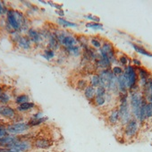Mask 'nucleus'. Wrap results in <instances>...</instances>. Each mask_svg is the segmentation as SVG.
I'll return each mask as SVG.
<instances>
[{
	"instance_id": "f257e3e1",
	"label": "nucleus",
	"mask_w": 152,
	"mask_h": 152,
	"mask_svg": "<svg viewBox=\"0 0 152 152\" xmlns=\"http://www.w3.org/2000/svg\"><path fill=\"white\" fill-rule=\"evenodd\" d=\"M119 122L122 125H125L132 117L131 107L129 104V98L128 94H119Z\"/></svg>"
},
{
	"instance_id": "f03ea898",
	"label": "nucleus",
	"mask_w": 152,
	"mask_h": 152,
	"mask_svg": "<svg viewBox=\"0 0 152 152\" xmlns=\"http://www.w3.org/2000/svg\"><path fill=\"white\" fill-rule=\"evenodd\" d=\"M129 104L131 107V112L132 116L138 120L139 117V113L140 107L142 105L143 100L145 99L143 94L140 91H135V92H129Z\"/></svg>"
},
{
	"instance_id": "7ed1b4c3",
	"label": "nucleus",
	"mask_w": 152,
	"mask_h": 152,
	"mask_svg": "<svg viewBox=\"0 0 152 152\" xmlns=\"http://www.w3.org/2000/svg\"><path fill=\"white\" fill-rule=\"evenodd\" d=\"M124 79L125 81L126 86L128 88V91L136 84H138V81H139V76H138V72H137V69L135 66L129 64L127 66L124 67Z\"/></svg>"
},
{
	"instance_id": "20e7f679",
	"label": "nucleus",
	"mask_w": 152,
	"mask_h": 152,
	"mask_svg": "<svg viewBox=\"0 0 152 152\" xmlns=\"http://www.w3.org/2000/svg\"><path fill=\"white\" fill-rule=\"evenodd\" d=\"M30 126L28 123L24 122H16L14 124H9L7 126V130L9 134L12 135H22L25 132H27L30 130Z\"/></svg>"
},
{
	"instance_id": "39448f33",
	"label": "nucleus",
	"mask_w": 152,
	"mask_h": 152,
	"mask_svg": "<svg viewBox=\"0 0 152 152\" xmlns=\"http://www.w3.org/2000/svg\"><path fill=\"white\" fill-rule=\"evenodd\" d=\"M139 125L140 123L138 122V120L135 119L134 117H132L131 120L124 125V136L127 137V139H132L136 137V135L139 132Z\"/></svg>"
},
{
	"instance_id": "423d86ee",
	"label": "nucleus",
	"mask_w": 152,
	"mask_h": 152,
	"mask_svg": "<svg viewBox=\"0 0 152 152\" xmlns=\"http://www.w3.org/2000/svg\"><path fill=\"white\" fill-rule=\"evenodd\" d=\"M33 148V142L29 139H21L18 137V140L9 148L17 150L18 152H27Z\"/></svg>"
},
{
	"instance_id": "0eeeda50",
	"label": "nucleus",
	"mask_w": 152,
	"mask_h": 152,
	"mask_svg": "<svg viewBox=\"0 0 152 152\" xmlns=\"http://www.w3.org/2000/svg\"><path fill=\"white\" fill-rule=\"evenodd\" d=\"M0 115L6 119L14 120L17 115V111L15 108L7 105L0 107Z\"/></svg>"
},
{
	"instance_id": "6e6552de",
	"label": "nucleus",
	"mask_w": 152,
	"mask_h": 152,
	"mask_svg": "<svg viewBox=\"0 0 152 152\" xmlns=\"http://www.w3.org/2000/svg\"><path fill=\"white\" fill-rule=\"evenodd\" d=\"M52 144H53V141L47 138H37L33 141V147L37 148H41V149L48 148L52 146Z\"/></svg>"
},
{
	"instance_id": "1a4fd4ad",
	"label": "nucleus",
	"mask_w": 152,
	"mask_h": 152,
	"mask_svg": "<svg viewBox=\"0 0 152 152\" xmlns=\"http://www.w3.org/2000/svg\"><path fill=\"white\" fill-rule=\"evenodd\" d=\"M60 45L64 48H72V47H75V46H78V41H77V39H76V38L73 37L72 35L66 34L65 37L64 38V39L62 40Z\"/></svg>"
},
{
	"instance_id": "9d476101",
	"label": "nucleus",
	"mask_w": 152,
	"mask_h": 152,
	"mask_svg": "<svg viewBox=\"0 0 152 152\" xmlns=\"http://www.w3.org/2000/svg\"><path fill=\"white\" fill-rule=\"evenodd\" d=\"M28 37L31 39V41L35 43V44H39L42 41V39H43L40 32H39L38 31H36L33 28H31V29L28 30Z\"/></svg>"
},
{
	"instance_id": "9b49d317",
	"label": "nucleus",
	"mask_w": 152,
	"mask_h": 152,
	"mask_svg": "<svg viewBox=\"0 0 152 152\" xmlns=\"http://www.w3.org/2000/svg\"><path fill=\"white\" fill-rule=\"evenodd\" d=\"M84 97L90 103L93 104L94 99L96 97V88L91 85H88L84 90Z\"/></svg>"
},
{
	"instance_id": "f8f14e48",
	"label": "nucleus",
	"mask_w": 152,
	"mask_h": 152,
	"mask_svg": "<svg viewBox=\"0 0 152 152\" xmlns=\"http://www.w3.org/2000/svg\"><path fill=\"white\" fill-rule=\"evenodd\" d=\"M107 122L111 125H115L119 122V111L118 108H114L110 111L107 116Z\"/></svg>"
},
{
	"instance_id": "ddd939ff",
	"label": "nucleus",
	"mask_w": 152,
	"mask_h": 152,
	"mask_svg": "<svg viewBox=\"0 0 152 152\" xmlns=\"http://www.w3.org/2000/svg\"><path fill=\"white\" fill-rule=\"evenodd\" d=\"M117 89L119 94H128V88L126 86L123 74L117 77Z\"/></svg>"
},
{
	"instance_id": "4468645a",
	"label": "nucleus",
	"mask_w": 152,
	"mask_h": 152,
	"mask_svg": "<svg viewBox=\"0 0 152 152\" xmlns=\"http://www.w3.org/2000/svg\"><path fill=\"white\" fill-rule=\"evenodd\" d=\"M31 39H29L28 36H22L20 38V39L17 42V45L19 48H21L23 50H29L31 48Z\"/></svg>"
},
{
	"instance_id": "2eb2a0df",
	"label": "nucleus",
	"mask_w": 152,
	"mask_h": 152,
	"mask_svg": "<svg viewBox=\"0 0 152 152\" xmlns=\"http://www.w3.org/2000/svg\"><path fill=\"white\" fill-rule=\"evenodd\" d=\"M36 107L35 103L34 102H26V103H23L22 105H18L16 107V111L18 113H26V112H29L31 110H32L34 107Z\"/></svg>"
},
{
	"instance_id": "dca6fc26",
	"label": "nucleus",
	"mask_w": 152,
	"mask_h": 152,
	"mask_svg": "<svg viewBox=\"0 0 152 152\" xmlns=\"http://www.w3.org/2000/svg\"><path fill=\"white\" fill-rule=\"evenodd\" d=\"M59 48H60V44H59L56 37V35L54 33H51L50 37L48 38V48L55 51V50L58 49Z\"/></svg>"
},
{
	"instance_id": "f3484780",
	"label": "nucleus",
	"mask_w": 152,
	"mask_h": 152,
	"mask_svg": "<svg viewBox=\"0 0 152 152\" xmlns=\"http://www.w3.org/2000/svg\"><path fill=\"white\" fill-rule=\"evenodd\" d=\"M132 47L133 48V49L139 53V54H141L143 56H148V57H152V53L148 51L147 49H145L144 48H142L140 45H138V44H135V43H131Z\"/></svg>"
},
{
	"instance_id": "a211bd4d",
	"label": "nucleus",
	"mask_w": 152,
	"mask_h": 152,
	"mask_svg": "<svg viewBox=\"0 0 152 152\" xmlns=\"http://www.w3.org/2000/svg\"><path fill=\"white\" fill-rule=\"evenodd\" d=\"M102 51H104L105 53H107V56L108 55H110L111 53H114V52H115V48H114V46H113V44L112 43H110L109 41H104L103 43H102V47H101V48H100Z\"/></svg>"
},
{
	"instance_id": "6ab92c4d",
	"label": "nucleus",
	"mask_w": 152,
	"mask_h": 152,
	"mask_svg": "<svg viewBox=\"0 0 152 152\" xmlns=\"http://www.w3.org/2000/svg\"><path fill=\"white\" fill-rule=\"evenodd\" d=\"M46 121H48V117H41V118H39V119H30V121L28 122V124L30 127H36V126H39V125H41L42 124H45Z\"/></svg>"
},
{
	"instance_id": "aec40b11",
	"label": "nucleus",
	"mask_w": 152,
	"mask_h": 152,
	"mask_svg": "<svg viewBox=\"0 0 152 152\" xmlns=\"http://www.w3.org/2000/svg\"><path fill=\"white\" fill-rule=\"evenodd\" d=\"M64 50L68 54V55H72L74 56H78L82 54L81 52V48L79 46H75L72 48H64Z\"/></svg>"
},
{
	"instance_id": "412c9836",
	"label": "nucleus",
	"mask_w": 152,
	"mask_h": 152,
	"mask_svg": "<svg viewBox=\"0 0 152 152\" xmlns=\"http://www.w3.org/2000/svg\"><path fill=\"white\" fill-rule=\"evenodd\" d=\"M29 101H30V98L27 94H20L15 98V103L18 106V105H22V104L29 102Z\"/></svg>"
},
{
	"instance_id": "4be33fe9",
	"label": "nucleus",
	"mask_w": 152,
	"mask_h": 152,
	"mask_svg": "<svg viewBox=\"0 0 152 152\" xmlns=\"http://www.w3.org/2000/svg\"><path fill=\"white\" fill-rule=\"evenodd\" d=\"M90 83H91L90 85H91L95 88H98L99 86H100V78H99V73H95L91 76Z\"/></svg>"
},
{
	"instance_id": "5701e85b",
	"label": "nucleus",
	"mask_w": 152,
	"mask_h": 152,
	"mask_svg": "<svg viewBox=\"0 0 152 152\" xmlns=\"http://www.w3.org/2000/svg\"><path fill=\"white\" fill-rule=\"evenodd\" d=\"M118 62L120 63V64L122 65V66H127V65H129L130 64V63L132 62V59H130L129 58V56H127V55H124V54H123L122 56H120L119 57H118Z\"/></svg>"
},
{
	"instance_id": "b1692460",
	"label": "nucleus",
	"mask_w": 152,
	"mask_h": 152,
	"mask_svg": "<svg viewBox=\"0 0 152 152\" xmlns=\"http://www.w3.org/2000/svg\"><path fill=\"white\" fill-rule=\"evenodd\" d=\"M11 99L10 96L7 93V92H2L0 93V104H2L3 106H7V104H9Z\"/></svg>"
},
{
	"instance_id": "393cba45",
	"label": "nucleus",
	"mask_w": 152,
	"mask_h": 152,
	"mask_svg": "<svg viewBox=\"0 0 152 152\" xmlns=\"http://www.w3.org/2000/svg\"><path fill=\"white\" fill-rule=\"evenodd\" d=\"M88 85L89 84H88L87 80H85V79H80L79 81H77V83H76V87H77L76 89L79 90V91H84L87 88Z\"/></svg>"
},
{
	"instance_id": "a878e982",
	"label": "nucleus",
	"mask_w": 152,
	"mask_h": 152,
	"mask_svg": "<svg viewBox=\"0 0 152 152\" xmlns=\"http://www.w3.org/2000/svg\"><path fill=\"white\" fill-rule=\"evenodd\" d=\"M42 56L47 59V60H51L52 58L55 57V51L49 49V48H46L44 51H43V54H42Z\"/></svg>"
},
{
	"instance_id": "bb28decb",
	"label": "nucleus",
	"mask_w": 152,
	"mask_h": 152,
	"mask_svg": "<svg viewBox=\"0 0 152 152\" xmlns=\"http://www.w3.org/2000/svg\"><path fill=\"white\" fill-rule=\"evenodd\" d=\"M107 100H106V97H95L93 104L96 107H103L104 105H106Z\"/></svg>"
},
{
	"instance_id": "cd10ccee",
	"label": "nucleus",
	"mask_w": 152,
	"mask_h": 152,
	"mask_svg": "<svg viewBox=\"0 0 152 152\" xmlns=\"http://www.w3.org/2000/svg\"><path fill=\"white\" fill-rule=\"evenodd\" d=\"M57 23L60 24V25H63V26H67V27H77L78 25L74 23H71V22H68L63 18H58L57 19Z\"/></svg>"
},
{
	"instance_id": "c85d7f7f",
	"label": "nucleus",
	"mask_w": 152,
	"mask_h": 152,
	"mask_svg": "<svg viewBox=\"0 0 152 152\" xmlns=\"http://www.w3.org/2000/svg\"><path fill=\"white\" fill-rule=\"evenodd\" d=\"M107 90L103 86H99L96 88V97H106Z\"/></svg>"
},
{
	"instance_id": "c756f323",
	"label": "nucleus",
	"mask_w": 152,
	"mask_h": 152,
	"mask_svg": "<svg viewBox=\"0 0 152 152\" xmlns=\"http://www.w3.org/2000/svg\"><path fill=\"white\" fill-rule=\"evenodd\" d=\"M111 71H112L113 74L115 76H116V77H118V76H120V75H122L124 73V68H122L119 65H115V66L112 67Z\"/></svg>"
},
{
	"instance_id": "7c9ffc66",
	"label": "nucleus",
	"mask_w": 152,
	"mask_h": 152,
	"mask_svg": "<svg viewBox=\"0 0 152 152\" xmlns=\"http://www.w3.org/2000/svg\"><path fill=\"white\" fill-rule=\"evenodd\" d=\"M86 27L92 28L94 30H103V25L100 23H88L86 24Z\"/></svg>"
},
{
	"instance_id": "2f4dec72",
	"label": "nucleus",
	"mask_w": 152,
	"mask_h": 152,
	"mask_svg": "<svg viewBox=\"0 0 152 152\" xmlns=\"http://www.w3.org/2000/svg\"><path fill=\"white\" fill-rule=\"evenodd\" d=\"M91 47L96 49H100L102 47V43L98 39H91Z\"/></svg>"
},
{
	"instance_id": "473e14b6",
	"label": "nucleus",
	"mask_w": 152,
	"mask_h": 152,
	"mask_svg": "<svg viewBox=\"0 0 152 152\" xmlns=\"http://www.w3.org/2000/svg\"><path fill=\"white\" fill-rule=\"evenodd\" d=\"M146 117L147 119L152 118V103L148 102L146 106Z\"/></svg>"
},
{
	"instance_id": "72a5a7b5",
	"label": "nucleus",
	"mask_w": 152,
	"mask_h": 152,
	"mask_svg": "<svg viewBox=\"0 0 152 152\" xmlns=\"http://www.w3.org/2000/svg\"><path fill=\"white\" fill-rule=\"evenodd\" d=\"M8 134V132L7 130V127H2L0 128V139H2L4 137H6Z\"/></svg>"
},
{
	"instance_id": "f704fd0d",
	"label": "nucleus",
	"mask_w": 152,
	"mask_h": 152,
	"mask_svg": "<svg viewBox=\"0 0 152 152\" xmlns=\"http://www.w3.org/2000/svg\"><path fill=\"white\" fill-rule=\"evenodd\" d=\"M86 18L90 19V20H92L93 23H99L100 19L98 17V16H95V15H85Z\"/></svg>"
},
{
	"instance_id": "c9c22d12",
	"label": "nucleus",
	"mask_w": 152,
	"mask_h": 152,
	"mask_svg": "<svg viewBox=\"0 0 152 152\" xmlns=\"http://www.w3.org/2000/svg\"><path fill=\"white\" fill-rule=\"evenodd\" d=\"M132 64H133V66H136V67L141 66V62H140L138 58H132Z\"/></svg>"
},
{
	"instance_id": "e433bc0d",
	"label": "nucleus",
	"mask_w": 152,
	"mask_h": 152,
	"mask_svg": "<svg viewBox=\"0 0 152 152\" xmlns=\"http://www.w3.org/2000/svg\"><path fill=\"white\" fill-rule=\"evenodd\" d=\"M41 117H43V115H42V113L41 112H38V113H36V114H33L32 115V116H31V119H39V118H41Z\"/></svg>"
},
{
	"instance_id": "4c0bfd02",
	"label": "nucleus",
	"mask_w": 152,
	"mask_h": 152,
	"mask_svg": "<svg viewBox=\"0 0 152 152\" xmlns=\"http://www.w3.org/2000/svg\"><path fill=\"white\" fill-rule=\"evenodd\" d=\"M146 100H147L148 102H149V103H152V93L146 99Z\"/></svg>"
},
{
	"instance_id": "58836bf2",
	"label": "nucleus",
	"mask_w": 152,
	"mask_h": 152,
	"mask_svg": "<svg viewBox=\"0 0 152 152\" xmlns=\"http://www.w3.org/2000/svg\"><path fill=\"white\" fill-rule=\"evenodd\" d=\"M2 15H3V5L1 2H0V16H1Z\"/></svg>"
},
{
	"instance_id": "ea45409f",
	"label": "nucleus",
	"mask_w": 152,
	"mask_h": 152,
	"mask_svg": "<svg viewBox=\"0 0 152 152\" xmlns=\"http://www.w3.org/2000/svg\"><path fill=\"white\" fill-rule=\"evenodd\" d=\"M56 14H58L59 15H61V16H64V13H63V11L62 10H60L59 12L58 11H56Z\"/></svg>"
},
{
	"instance_id": "a19ab883",
	"label": "nucleus",
	"mask_w": 152,
	"mask_h": 152,
	"mask_svg": "<svg viewBox=\"0 0 152 152\" xmlns=\"http://www.w3.org/2000/svg\"><path fill=\"white\" fill-rule=\"evenodd\" d=\"M2 92H4V89L0 87V93H2Z\"/></svg>"
},
{
	"instance_id": "79ce46f5",
	"label": "nucleus",
	"mask_w": 152,
	"mask_h": 152,
	"mask_svg": "<svg viewBox=\"0 0 152 152\" xmlns=\"http://www.w3.org/2000/svg\"><path fill=\"white\" fill-rule=\"evenodd\" d=\"M2 127H6L4 124H0V128H2Z\"/></svg>"
},
{
	"instance_id": "37998d69",
	"label": "nucleus",
	"mask_w": 152,
	"mask_h": 152,
	"mask_svg": "<svg viewBox=\"0 0 152 152\" xmlns=\"http://www.w3.org/2000/svg\"><path fill=\"white\" fill-rule=\"evenodd\" d=\"M151 78H152V77H151Z\"/></svg>"
}]
</instances>
